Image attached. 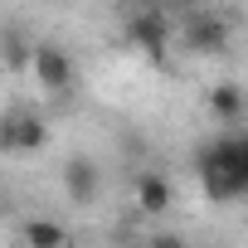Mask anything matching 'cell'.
<instances>
[{
	"instance_id": "obj_1",
	"label": "cell",
	"mask_w": 248,
	"mask_h": 248,
	"mask_svg": "<svg viewBox=\"0 0 248 248\" xmlns=\"http://www.w3.org/2000/svg\"><path fill=\"white\" fill-rule=\"evenodd\" d=\"M30 73L44 93H68L73 88V59L59 49V44H34L30 54Z\"/></svg>"
},
{
	"instance_id": "obj_2",
	"label": "cell",
	"mask_w": 248,
	"mask_h": 248,
	"mask_svg": "<svg viewBox=\"0 0 248 248\" xmlns=\"http://www.w3.org/2000/svg\"><path fill=\"white\" fill-rule=\"evenodd\" d=\"M44 141H49V127L34 112H15V117H5V127H0V146L5 151H39Z\"/></svg>"
},
{
	"instance_id": "obj_3",
	"label": "cell",
	"mask_w": 248,
	"mask_h": 248,
	"mask_svg": "<svg viewBox=\"0 0 248 248\" xmlns=\"http://www.w3.org/2000/svg\"><path fill=\"white\" fill-rule=\"evenodd\" d=\"M170 20L161 15V10H141V15H132V39H137V49L141 54H151V59H166V44H170Z\"/></svg>"
},
{
	"instance_id": "obj_4",
	"label": "cell",
	"mask_w": 248,
	"mask_h": 248,
	"mask_svg": "<svg viewBox=\"0 0 248 248\" xmlns=\"http://www.w3.org/2000/svg\"><path fill=\"white\" fill-rule=\"evenodd\" d=\"M97 180H102V175H97L88 161H73V166L63 170V190H68L73 204H93V200H97Z\"/></svg>"
},
{
	"instance_id": "obj_5",
	"label": "cell",
	"mask_w": 248,
	"mask_h": 248,
	"mask_svg": "<svg viewBox=\"0 0 248 248\" xmlns=\"http://www.w3.org/2000/svg\"><path fill=\"white\" fill-rule=\"evenodd\" d=\"M137 204H141L146 214H166V209H170V185L146 170V175L137 180Z\"/></svg>"
},
{
	"instance_id": "obj_6",
	"label": "cell",
	"mask_w": 248,
	"mask_h": 248,
	"mask_svg": "<svg viewBox=\"0 0 248 248\" xmlns=\"http://www.w3.org/2000/svg\"><path fill=\"white\" fill-rule=\"evenodd\" d=\"M209 112L224 122V127H229V122H238V117H243V93H238L233 83H219V88H209Z\"/></svg>"
},
{
	"instance_id": "obj_7",
	"label": "cell",
	"mask_w": 248,
	"mask_h": 248,
	"mask_svg": "<svg viewBox=\"0 0 248 248\" xmlns=\"http://www.w3.org/2000/svg\"><path fill=\"white\" fill-rule=\"evenodd\" d=\"M20 238H25L30 248H63V243H68V229H63V224H49V219H30V224L20 229Z\"/></svg>"
},
{
	"instance_id": "obj_8",
	"label": "cell",
	"mask_w": 248,
	"mask_h": 248,
	"mask_svg": "<svg viewBox=\"0 0 248 248\" xmlns=\"http://www.w3.org/2000/svg\"><path fill=\"white\" fill-rule=\"evenodd\" d=\"M185 44L200 49V54H204V49H219V44H224V25H219V20H190V25H185Z\"/></svg>"
},
{
	"instance_id": "obj_9",
	"label": "cell",
	"mask_w": 248,
	"mask_h": 248,
	"mask_svg": "<svg viewBox=\"0 0 248 248\" xmlns=\"http://www.w3.org/2000/svg\"><path fill=\"white\" fill-rule=\"evenodd\" d=\"M112 5H122V10H146L151 0H112Z\"/></svg>"
}]
</instances>
